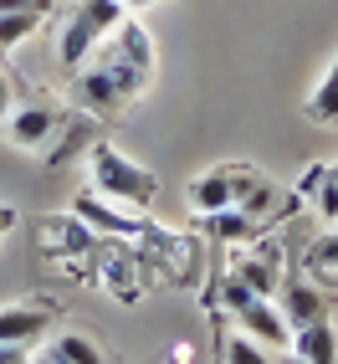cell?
I'll return each instance as SVG.
<instances>
[{"mask_svg": "<svg viewBox=\"0 0 338 364\" xmlns=\"http://www.w3.org/2000/svg\"><path fill=\"white\" fill-rule=\"evenodd\" d=\"M256 185H261V169H251V164H215V169H200L185 185V200L195 215H215V210L241 205Z\"/></svg>", "mask_w": 338, "mask_h": 364, "instance_id": "277c9868", "label": "cell"}, {"mask_svg": "<svg viewBox=\"0 0 338 364\" xmlns=\"http://www.w3.org/2000/svg\"><path fill=\"white\" fill-rule=\"evenodd\" d=\"M72 210L82 215V221L98 231V236H129V241H149L154 226H149V210H138V205H124V200H108L98 196V190H82L77 200H72Z\"/></svg>", "mask_w": 338, "mask_h": 364, "instance_id": "8992f818", "label": "cell"}, {"mask_svg": "<svg viewBox=\"0 0 338 364\" xmlns=\"http://www.w3.org/2000/svg\"><path fill=\"white\" fill-rule=\"evenodd\" d=\"M21 98V87H16V77H11V67H6V57H0V124H6V113H11V103Z\"/></svg>", "mask_w": 338, "mask_h": 364, "instance_id": "d6986e66", "label": "cell"}, {"mask_svg": "<svg viewBox=\"0 0 338 364\" xmlns=\"http://www.w3.org/2000/svg\"><path fill=\"white\" fill-rule=\"evenodd\" d=\"M62 318L57 303H41V298H16V303H0V349H36L52 323Z\"/></svg>", "mask_w": 338, "mask_h": 364, "instance_id": "52a82bcc", "label": "cell"}, {"mask_svg": "<svg viewBox=\"0 0 338 364\" xmlns=\"http://www.w3.org/2000/svg\"><path fill=\"white\" fill-rule=\"evenodd\" d=\"M98 139H103V118H92L87 108H67L57 139L46 144V164H52V169L77 164V159H87V149H92Z\"/></svg>", "mask_w": 338, "mask_h": 364, "instance_id": "30bf717a", "label": "cell"}, {"mask_svg": "<svg viewBox=\"0 0 338 364\" xmlns=\"http://www.w3.org/2000/svg\"><path fill=\"white\" fill-rule=\"evenodd\" d=\"M138 267H143V257H129V252L103 257V267H98V277H92V287H103L113 303H138V298H143V277H138Z\"/></svg>", "mask_w": 338, "mask_h": 364, "instance_id": "5bb4252c", "label": "cell"}, {"mask_svg": "<svg viewBox=\"0 0 338 364\" xmlns=\"http://www.w3.org/2000/svg\"><path fill=\"white\" fill-rule=\"evenodd\" d=\"M16 221H21V215H16V205H6V200H0V241H6V236L16 231Z\"/></svg>", "mask_w": 338, "mask_h": 364, "instance_id": "ffe728a7", "label": "cell"}, {"mask_svg": "<svg viewBox=\"0 0 338 364\" xmlns=\"http://www.w3.org/2000/svg\"><path fill=\"white\" fill-rule=\"evenodd\" d=\"M108 349L98 344V333L87 328H62V333H46V344L31 349V364H103Z\"/></svg>", "mask_w": 338, "mask_h": 364, "instance_id": "4fadbf2b", "label": "cell"}, {"mask_svg": "<svg viewBox=\"0 0 338 364\" xmlns=\"http://www.w3.org/2000/svg\"><path fill=\"white\" fill-rule=\"evenodd\" d=\"M215 359L221 364H267V359H277L261 338H251L246 328H221L215 333Z\"/></svg>", "mask_w": 338, "mask_h": 364, "instance_id": "e0dca14e", "label": "cell"}, {"mask_svg": "<svg viewBox=\"0 0 338 364\" xmlns=\"http://www.w3.org/2000/svg\"><path fill=\"white\" fill-rule=\"evenodd\" d=\"M62 118H67V108H62V103H52V98H16V103H11V113H6V124H0V134H6L16 149L46 154V144L57 139Z\"/></svg>", "mask_w": 338, "mask_h": 364, "instance_id": "5b68a950", "label": "cell"}, {"mask_svg": "<svg viewBox=\"0 0 338 364\" xmlns=\"http://www.w3.org/2000/svg\"><path fill=\"white\" fill-rule=\"evenodd\" d=\"M277 308H282V318L293 328H302V323L333 318V293L323 282H312L307 272H287L282 287H277Z\"/></svg>", "mask_w": 338, "mask_h": 364, "instance_id": "9c48e42d", "label": "cell"}, {"mask_svg": "<svg viewBox=\"0 0 338 364\" xmlns=\"http://www.w3.org/2000/svg\"><path fill=\"white\" fill-rule=\"evenodd\" d=\"M52 11H57V0H0V57L26 46L52 21Z\"/></svg>", "mask_w": 338, "mask_h": 364, "instance_id": "7c38bea8", "label": "cell"}, {"mask_svg": "<svg viewBox=\"0 0 338 364\" xmlns=\"http://www.w3.org/2000/svg\"><path fill=\"white\" fill-rule=\"evenodd\" d=\"M124 11H159V6H175V0H118Z\"/></svg>", "mask_w": 338, "mask_h": 364, "instance_id": "7402d4cb", "label": "cell"}, {"mask_svg": "<svg viewBox=\"0 0 338 364\" xmlns=\"http://www.w3.org/2000/svg\"><path fill=\"white\" fill-rule=\"evenodd\" d=\"M129 11L118 6V0H72L62 11V36H57V62L67 72H77L92 52H98V41L124 21Z\"/></svg>", "mask_w": 338, "mask_h": 364, "instance_id": "3957f363", "label": "cell"}, {"mask_svg": "<svg viewBox=\"0 0 338 364\" xmlns=\"http://www.w3.org/2000/svg\"><path fill=\"white\" fill-rule=\"evenodd\" d=\"M231 272L246 282L251 293L277 298V287H282V277H287V252L277 247L272 236H251V241H241V257H236Z\"/></svg>", "mask_w": 338, "mask_h": 364, "instance_id": "ba28073f", "label": "cell"}, {"mask_svg": "<svg viewBox=\"0 0 338 364\" xmlns=\"http://www.w3.org/2000/svg\"><path fill=\"white\" fill-rule=\"evenodd\" d=\"M154 82V67H143L124 52V41H118L113 31L98 41V52H92L77 72H72V108H87L92 118H118V113H129L138 98H143V87Z\"/></svg>", "mask_w": 338, "mask_h": 364, "instance_id": "6da1fadb", "label": "cell"}, {"mask_svg": "<svg viewBox=\"0 0 338 364\" xmlns=\"http://www.w3.org/2000/svg\"><path fill=\"white\" fill-rule=\"evenodd\" d=\"M169 359H175V364H195L200 349H195V344H175V349H169Z\"/></svg>", "mask_w": 338, "mask_h": 364, "instance_id": "44dd1931", "label": "cell"}, {"mask_svg": "<svg viewBox=\"0 0 338 364\" xmlns=\"http://www.w3.org/2000/svg\"><path fill=\"white\" fill-rule=\"evenodd\" d=\"M287 354L302 359V364H338V323H333V318H318V323L293 328Z\"/></svg>", "mask_w": 338, "mask_h": 364, "instance_id": "9a60e30c", "label": "cell"}, {"mask_svg": "<svg viewBox=\"0 0 338 364\" xmlns=\"http://www.w3.org/2000/svg\"><path fill=\"white\" fill-rule=\"evenodd\" d=\"M302 118L307 124H323V129L338 124V52H333V67L318 77V87L302 98Z\"/></svg>", "mask_w": 338, "mask_h": 364, "instance_id": "ac0fdd59", "label": "cell"}, {"mask_svg": "<svg viewBox=\"0 0 338 364\" xmlns=\"http://www.w3.org/2000/svg\"><path fill=\"white\" fill-rule=\"evenodd\" d=\"M302 267H307V277H312V282H323L328 293H338V221H333V231H323V236H312V241H307Z\"/></svg>", "mask_w": 338, "mask_h": 364, "instance_id": "2e32d148", "label": "cell"}, {"mask_svg": "<svg viewBox=\"0 0 338 364\" xmlns=\"http://www.w3.org/2000/svg\"><path fill=\"white\" fill-rule=\"evenodd\" d=\"M82 169H87V185L98 190V196H108V200H124V205H138V210H149L159 200V180L138 159H129L113 139L92 144L87 159H82Z\"/></svg>", "mask_w": 338, "mask_h": 364, "instance_id": "7a4b0ae2", "label": "cell"}, {"mask_svg": "<svg viewBox=\"0 0 338 364\" xmlns=\"http://www.w3.org/2000/svg\"><path fill=\"white\" fill-rule=\"evenodd\" d=\"M231 318H236V328H246L251 338H261V344H267L272 354H287V344H293V323L282 318L277 298H261V293H256V298L241 303Z\"/></svg>", "mask_w": 338, "mask_h": 364, "instance_id": "8fae6325", "label": "cell"}]
</instances>
